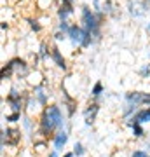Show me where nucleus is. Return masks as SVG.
Returning a JSON list of instances; mask_svg holds the SVG:
<instances>
[{
    "mask_svg": "<svg viewBox=\"0 0 150 157\" xmlns=\"http://www.w3.org/2000/svg\"><path fill=\"white\" fill-rule=\"evenodd\" d=\"M63 126V113L61 108L58 105H49L44 108V113L39 121V133L44 136V140L47 138H54L56 129Z\"/></svg>",
    "mask_w": 150,
    "mask_h": 157,
    "instance_id": "1",
    "label": "nucleus"
},
{
    "mask_svg": "<svg viewBox=\"0 0 150 157\" xmlns=\"http://www.w3.org/2000/svg\"><path fill=\"white\" fill-rule=\"evenodd\" d=\"M80 19H82V26L87 30V32L93 33L94 40H100L105 14L101 11H91L87 6H82V9H80Z\"/></svg>",
    "mask_w": 150,
    "mask_h": 157,
    "instance_id": "2",
    "label": "nucleus"
},
{
    "mask_svg": "<svg viewBox=\"0 0 150 157\" xmlns=\"http://www.w3.org/2000/svg\"><path fill=\"white\" fill-rule=\"evenodd\" d=\"M6 140H7V145L16 147L17 143L21 141V133H19L16 128H7V129H4V133H2V147L6 145Z\"/></svg>",
    "mask_w": 150,
    "mask_h": 157,
    "instance_id": "3",
    "label": "nucleus"
},
{
    "mask_svg": "<svg viewBox=\"0 0 150 157\" xmlns=\"http://www.w3.org/2000/svg\"><path fill=\"white\" fill-rule=\"evenodd\" d=\"M7 65L14 70V73H17L19 77H25L28 72H30V68H28V63L25 61V59H21V58H12V59H9L7 61Z\"/></svg>",
    "mask_w": 150,
    "mask_h": 157,
    "instance_id": "4",
    "label": "nucleus"
},
{
    "mask_svg": "<svg viewBox=\"0 0 150 157\" xmlns=\"http://www.w3.org/2000/svg\"><path fill=\"white\" fill-rule=\"evenodd\" d=\"M68 37L72 40L73 45H79V47H82V40H84V26L80 25H72L70 30H68Z\"/></svg>",
    "mask_w": 150,
    "mask_h": 157,
    "instance_id": "5",
    "label": "nucleus"
},
{
    "mask_svg": "<svg viewBox=\"0 0 150 157\" xmlns=\"http://www.w3.org/2000/svg\"><path fill=\"white\" fill-rule=\"evenodd\" d=\"M7 103L11 105V108L14 112H21L23 108V94L16 89H11V93L7 94Z\"/></svg>",
    "mask_w": 150,
    "mask_h": 157,
    "instance_id": "6",
    "label": "nucleus"
},
{
    "mask_svg": "<svg viewBox=\"0 0 150 157\" xmlns=\"http://www.w3.org/2000/svg\"><path fill=\"white\" fill-rule=\"evenodd\" d=\"M145 122H150V105L134 113V117L128 122V126H131V124H145Z\"/></svg>",
    "mask_w": 150,
    "mask_h": 157,
    "instance_id": "7",
    "label": "nucleus"
},
{
    "mask_svg": "<svg viewBox=\"0 0 150 157\" xmlns=\"http://www.w3.org/2000/svg\"><path fill=\"white\" fill-rule=\"evenodd\" d=\"M51 59L54 61V65L58 68H61L63 72L68 68L67 67V61H65V58H63V54H61V51L58 49L56 45H52V47H51Z\"/></svg>",
    "mask_w": 150,
    "mask_h": 157,
    "instance_id": "8",
    "label": "nucleus"
},
{
    "mask_svg": "<svg viewBox=\"0 0 150 157\" xmlns=\"http://www.w3.org/2000/svg\"><path fill=\"white\" fill-rule=\"evenodd\" d=\"M98 112H100V105H98V103H91L87 107V110L84 112V119H86V124H87V126H91V124L94 122L96 113Z\"/></svg>",
    "mask_w": 150,
    "mask_h": 157,
    "instance_id": "9",
    "label": "nucleus"
},
{
    "mask_svg": "<svg viewBox=\"0 0 150 157\" xmlns=\"http://www.w3.org/2000/svg\"><path fill=\"white\" fill-rule=\"evenodd\" d=\"M147 93H141V91H131L126 94V101L128 103H133V105H143V100Z\"/></svg>",
    "mask_w": 150,
    "mask_h": 157,
    "instance_id": "10",
    "label": "nucleus"
},
{
    "mask_svg": "<svg viewBox=\"0 0 150 157\" xmlns=\"http://www.w3.org/2000/svg\"><path fill=\"white\" fill-rule=\"evenodd\" d=\"M67 141H68V135H67V131L63 129V131H58L54 136V150H61L63 147L67 145Z\"/></svg>",
    "mask_w": 150,
    "mask_h": 157,
    "instance_id": "11",
    "label": "nucleus"
},
{
    "mask_svg": "<svg viewBox=\"0 0 150 157\" xmlns=\"http://www.w3.org/2000/svg\"><path fill=\"white\" fill-rule=\"evenodd\" d=\"M72 14H73V6L61 4V6L58 7V17H60V21H67Z\"/></svg>",
    "mask_w": 150,
    "mask_h": 157,
    "instance_id": "12",
    "label": "nucleus"
},
{
    "mask_svg": "<svg viewBox=\"0 0 150 157\" xmlns=\"http://www.w3.org/2000/svg\"><path fill=\"white\" fill-rule=\"evenodd\" d=\"M35 98H37V101H39L40 105H45V103H47V96H45V93H44V89H42V87H35Z\"/></svg>",
    "mask_w": 150,
    "mask_h": 157,
    "instance_id": "13",
    "label": "nucleus"
},
{
    "mask_svg": "<svg viewBox=\"0 0 150 157\" xmlns=\"http://www.w3.org/2000/svg\"><path fill=\"white\" fill-rule=\"evenodd\" d=\"M28 25H30V28L33 30L35 33H39L40 30H42V25H40V21L37 19V17H26Z\"/></svg>",
    "mask_w": 150,
    "mask_h": 157,
    "instance_id": "14",
    "label": "nucleus"
},
{
    "mask_svg": "<svg viewBox=\"0 0 150 157\" xmlns=\"http://www.w3.org/2000/svg\"><path fill=\"white\" fill-rule=\"evenodd\" d=\"M12 75H14V70L6 63V65L2 67V80H7V78H11Z\"/></svg>",
    "mask_w": 150,
    "mask_h": 157,
    "instance_id": "15",
    "label": "nucleus"
},
{
    "mask_svg": "<svg viewBox=\"0 0 150 157\" xmlns=\"http://www.w3.org/2000/svg\"><path fill=\"white\" fill-rule=\"evenodd\" d=\"M129 128H133V133H134V136H136V138H141V136L145 135V131H143V128H141V124H131Z\"/></svg>",
    "mask_w": 150,
    "mask_h": 157,
    "instance_id": "16",
    "label": "nucleus"
},
{
    "mask_svg": "<svg viewBox=\"0 0 150 157\" xmlns=\"http://www.w3.org/2000/svg\"><path fill=\"white\" fill-rule=\"evenodd\" d=\"M101 93H103V84H101V82H96V84L93 86V89H91V94L93 96H100Z\"/></svg>",
    "mask_w": 150,
    "mask_h": 157,
    "instance_id": "17",
    "label": "nucleus"
},
{
    "mask_svg": "<svg viewBox=\"0 0 150 157\" xmlns=\"http://www.w3.org/2000/svg\"><path fill=\"white\" fill-rule=\"evenodd\" d=\"M39 56L40 58H47V56H51V52H47V44H45V42H42V44H40V51H39Z\"/></svg>",
    "mask_w": 150,
    "mask_h": 157,
    "instance_id": "18",
    "label": "nucleus"
},
{
    "mask_svg": "<svg viewBox=\"0 0 150 157\" xmlns=\"http://www.w3.org/2000/svg\"><path fill=\"white\" fill-rule=\"evenodd\" d=\"M6 121H9V122H17V121H21V112H14V113H11V115H7Z\"/></svg>",
    "mask_w": 150,
    "mask_h": 157,
    "instance_id": "19",
    "label": "nucleus"
},
{
    "mask_svg": "<svg viewBox=\"0 0 150 157\" xmlns=\"http://www.w3.org/2000/svg\"><path fill=\"white\" fill-rule=\"evenodd\" d=\"M70 26H72V25H68V21H60V25H58V30L68 35V30H70Z\"/></svg>",
    "mask_w": 150,
    "mask_h": 157,
    "instance_id": "20",
    "label": "nucleus"
},
{
    "mask_svg": "<svg viewBox=\"0 0 150 157\" xmlns=\"http://www.w3.org/2000/svg\"><path fill=\"white\" fill-rule=\"evenodd\" d=\"M73 148H75V150H73V154H75V155H82V154H84V147L80 145V143H75V147H73Z\"/></svg>",
    "mask_w": 150,
    "mask_h": 157,
    "instance_id": "21",
    "label": "nucleus"
},
{
    "mask_svg": "<svg viewBox=\"0 0 150 157\" xmlns=\"http://www.w3.org/2000/svg\"><path fill=\"white\" fill-rule=\"evenodd\" d=\"M67 37H68V35H67V33H63V32H60V30H58V32L54 33V40H58V42H60V40H65Z\"/></svg>",
    "mask_w": 150,
    "mask_h": 157,
    "instance_id": "22",
    "label": "nucleus"
},
{
    "mask_svg": "<svg viewBox=\"0 0 150 157\" xmlns=\"http://www.w3.org/2000/svg\"><path fill=\"white\" fill-rule=\"evenodd\" d=\"M140 75H141V77H148L150 75V67H143L141 70H140Z\"/></svg>",
    "mask_w": 150,
    "mask_h": 157,
    "instance_id": "23",
    "label": "nucleus"
},
{
    "mask_svg": "<svg viewBox=\"0 0 150 157\" xmlns=\"http://www.w3.org/2000/svg\"><path fill=\"white\" fill-rule=\"evenodd\" d=\"M131 157H150L147 152H141V150H136V152H133V155Z\"/></svg>",
    "mask_w": 150,
    "mask_h": 157,
    "instance_id": "24",
    "label": "nucleus"
},
{
    "mask_svg": "<svg viewBox=\"0 0 150 157\" xmlns=\"http://www.w3.org/2000/svg\"><path fill=\"white\" fill-rule=\"evenodd\" d=\"M35 148H37L39 152H42V150L45 148V141H40V143H35Z\"/></svg>",
    "mask_w": 150,
    "mask_h": 157,
    "instance_id": "25",
    "label": "nucleus"
},
{
    "mask_svg": "<svg viewBox=\"0 0 150 157\" xmlns=\"http://www.w3.org/2000/svg\"><path fill=\"white\" fill-rule=\"evenodd\" d=\"M93 4H94V9L96 11H100L101 7H100V0H93Z\"/></svg>",
    "mask_w": 150,
    "mask_h": 157,
    "instance_id": "26",
    "label": "nucleus"
},
{
    "mask_svg": "<svg viewBox=\"0 0 150 157\" xmlns=\"http://www.w3.org/2000/svg\"><path fill=\"white\" fill-rule=\"evenodd\" d=\"M2 30H4V32L9 30V23H7V21H2Z\"/></svg>",
    "mask_w": 150,
    "mask_h": 157,
    "instance_id": "27",
    "label": "nucleus"
},
{
    "mask_svg": "<svg viewBox=\"0 0 150 157\" xmlns=\"http://www.w3.org/2000/svg\"><path fill=\"white\" fill-rule=\"evenodd\" d=\"M73 155H75V154H72V152H68V154H65L63 157H73Z\"/></svg>",
    "mask_w": 150,
    "mask_h": 157,
    "instance_id": "28",
    "label": "nucleus"
},
{
    "mask_svg": "<svg viewBox=\"0 0 150 157\" xmlns=\"http://www.w3.org/2000/svg\"><path fill=\"white\" fill-rule=\"evenodd\" d=\"M49 157H58V155H56V150H52V152H51V154H49Z\"/></svg>",
    "mask_w": 150,
    "mask_h": 157,
    "instance_id": "29",
    "label": "nucleus"
},
{
    "mask_svg": "<svg viewBox=\"0 0 150 157\" xmlns=\"http://www.w3.org/2000/svg\"><path fill=\"white\" fill-rule=\"evenodd\" d=\"M147 33H150V23L147 25Z\"/></svg>",
    "mask_w": 150,
    "mask_h": 157,
    "instance_id": "30",
    "label": "nucleus"
}]
</instances>
